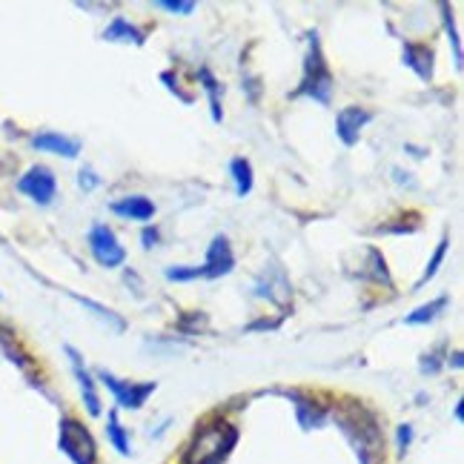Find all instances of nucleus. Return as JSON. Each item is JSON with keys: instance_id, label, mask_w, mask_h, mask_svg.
Instances as JSON below:
<instances>
[{"instance_id": "5701e85b", "label": "nucleus", "mask_w": 464, "mask_h": 464, "mask_svg": "<svg viewBox=\"0 0 464 464\" xmlns=\"http://www.w3.org/2000/svg\"><path fill=\"white\" fill-rule=\"evenodd\" d=\"M78 184H81V189H86V192H89V189H95V187H98V175L86 167V169H81V175H78Z\"/></svg>"}, {"instance_id": "39448f33", "label": "nucleus", "mask_w": 464, "mask_h": 464, "mask_svg": "<svg viewBox=\"0 0 464 464\" xmlns=\"http://www.w3.org/2000/svg\"><path fill=\"white\" fill-rule=\"evenodd\" d=\"M89 249H92L95 261L106 266V270H112V266H121L127 261V249L118 244V236L106 224H95L89 229Z\"/></svg>"}, {"instance_id": "2eb2a0df", "label": "nucleus", "mask_w": 464, "mask_h": 464, "mask_svg": "<svg viewBox=\"0 0 464 464\" xmlns=\"http://www.w3.org/2000/svg\"><path fill=\"white\" fill-rule=\"evenodd\" d=\"M229 172H232V181H236V192L241 195V198L253 192V164H249L246 158H232Z\"/></svg>"}, {"instance_id": "7ed1b4c3", "label": "nucleus", "mask_w": 464, "mask_h": 464, "mask_svg": "<svg viewBox=\"0 0 464 464\" xmlns=\"http://www.w3.org/2000/svg\"><path fill=\"white\" fill-rule=\"evenodd\" d=\"M344 424V430L347 436H355L359 433V439H353L355 441V448H359V456H362V464H372V459H376L382 453V433H379V424L376 419H372L367 410L362 407H353L350 410V416L342 419Z\"/></svg>"}, {"instance_id": "f03ea898", "label": "nucleus", "mask_w": 464, "mask_h": 464, "mask_svg": "<svg viewBox=\"0 0 464 464\" xmlns=\"http://www.w3.org/2000/svg\"><path fill=\"white\" fill-rule=\"evenodd\" d=\"M330 89H333V75H330V66L324 61V52H321L318 44V34H310V55L304 63V78H301V86L295 95H310L318 103H330Z\"/></svg>"}, {"instance_id": "a878e982", "label": "nucleus", "mask_w": 464, "mask_h": 464, "mask_svg": "<svg viewBox=\"0 0 464 464\" xmlns=\"http://www.w3.org/2000/svg\"><path fill=\"white\" fill-rule=\"evenodd\" d=\"M140 238H144V246H147V249L155 246V244H158V229H150V227H147V229H144V236H140Z\"/></svg>"}, {"instance_id": "4468645a", "label": "nucleus", "mask_w": 464, "mask_h": 464, "mask_svg": "<svg viewBox=\"0 0 464 464\" xmlns=\"http://www.w3.org/2000/svg\"><path fill=\"white\" fill-rule=\"evenodd\" d=\"M103 41H110V44H135V46H144L147 44V34L135 29L127 17H115V21L106 26L103 32Z\"/></svg>"}, {"instance_id": "f257e3e1", "label": "nucleus", "mask_w": 464, "mask_h": 464, "mask_svg": "<svg viewBox=\"0 0 464 464\" xmlns=\"http://www.w3.org/2000/svg\"><path fill=\"white\" fill-rule=\"evenodd\" d=\"M238 444V430L229 421H212L195 433L184 453L187 464H224L232 448Z\"/></svg>"}, {"instance_id": "393cba45", "label": "nucleus", "mask_w": 464, "mask_h": 464, "mask_svg": "<svg viewBox=\"0 0 464 464\" xmlns=\"http://www.w3.org/2000/svg\"><path fill=\"white\" fill-rule=\"evenodd\" d=\"M439 367H441V362H439V355H436V353L424 355V362H421V372H436Z\"/></svg>"}, {"instance_id": "b1692460", "label": "nucleus", "mask_w": 464, "mask_h": 464, "mask_svg": "<svg viewBox=\"0 0 464 464\" xmlns=\"http://www.w3.org/2000/svg\"><path fill=\"white\" fill-rule=\"evenodd\" d=\"M410 441H413V427H410V424H401V427H399V450H401V453L410 448Z\"/></svg>"}, {"instance_id": "f3484780", "label": "nucleus", "mask_w": 464, "mask_h": 464, "mask_svg": "<svg viewBox=\"0 0 464 464\" xmlns=\"http://www.w3.org/2000/svg\"><path fill=\"white\" fill-rule=\"evenodd\" d=\"M201 81H204V89L209 92V110H212V121H221L224 112H221V101H218V81L212 78L209 69H201Z\"/></svg>"}, {"instance_id": "9b49d317", "label": "nucleus", "mask_w": 464, "mask_h": 464, "mask_svg": "<svg viewBox=\"0 0 464 464\" xmlns=\"http://www.w3.org/2000/svg\"><path fill=\"white\" fill-rule=\"evenodd\" d=\"M32 147L41 150V152H52V155H63V158H78L81 144L75 138H66L58 132H41L32 138Z\"/></svg>"}, {"instance_id": "dca6fc26", "label": "nucleus", "mask_w": 464, "mask_h": 464, "mask_svg": "<svg viewBox=\"0 0 464 464\" xmlns=\"http://www.w3.org/2000/svg\"><path fill=\"white\" fill-rule=\"evenodd\" d=\"M448 307V298H436V301H430V304H424V307H419V310H413L407 318H404V324H410V327H416V324H430V321H436L439 315H441V310Z\"/></svg>"}, {"instance_id": "4be33fe9", "label": "nucleus", "mask_w": 464, "mask_h": 464, "mask_svg": "<svg viewBox=\"0 0 464 464\" xmlns=\"http://www.w3.org/2000/svg\"><path fill=\"white\" fill-rule=\"evenodd\" d=\"M158 6L167 9V12H178V14H192L195 12L192 0H158Z\"/></svg>"}, {"instance_id": "1a4fd4ad", "label": "nucleus", "mask_w": 464, "mask_h": 464, "mask_svg": "<svg viewBox=\"0 0 464 464\" xmlns=\"http://www.w3.org/2000/svg\"><path fill=\"white\" fill-rule=\"evenodd\" d=\"M370 121H372V112L364 110V106H344V110L335 115V132L342 138V144H347V147L359 144L362 130Z\"/></svg>"}, {"instance_id": "a211bd4d", "label": "nucleus", "mask_w": 464, "mask_h": 464, "mask_svg": "<svg viewBox=\"0 0 464 464\" xmlns=\"http://www.w3.org/2000/svg\"><path fill=\"white\" fill-rule=\"evenodd\" d=\"M106 433H110V441L115 444V450H118V453L130 456V436H127V430L121 427L118 413H110V427H106Z\"/></svg>"}, {"instance_id": "423d86ee", "label": "nucleus", "mask_w": 464, "mask_h": 464, "mask_svg": "<svg viewBox=\"0 0 464 464\" xmlns=\"http://www.w3.org/2000/svg\"><path fill=\"white\" fill-rule=\"evenodd\" d=\"M98 379L112 390V396L118 399L121 407H127V410H140L147 404V399L155 392V382H140V384H132V382H121L115 379L110 370H98Z\"/></svg>"}, {"instance_id": "ddd939ff", "label": "nucleus", "mask_w": 464, "mask_h": 464, "mask_svg": "<svg viewBox=\"0 0 464 464\" xmlns=\"http://www.w3.org/2000/svg\"><path fill=\"white\" fill-rule=\"evenodd\" d=\"M112 212L121 218H130V221H150L155 216V204L144 195H130V198H121L112 204Z\"/></svg>"}, {"instance_id": "6ab92c4d", "label": "nucleus", "mask_w": 464, "mask_h": 464, "mask_svg": "<svg viewBox=\"0 0 464 464\" xmlns=\"http://www.w3.org/2000/svg\"><path fill=\"white\" fill-rule=\"evenodd\" d=\"M448 246H450V241H448V238H441V241H439L436 253H433L430 264H427V270H424V276L419 278V284H416V287H421V284H427V281H430V278H433V276L439 273V266H441L444 256H448Z\"/></svg>"}, {"instance_id": "aec40b11", "label": "nucleus", "mask_w": 464, "mask_h": 464, "mask_svg": "<svg viewBox=\"0 0 464 464\" xmlns=\"http://www.w3.org/2000/svg\"><path fill=\"white\" fill-rule=\"evenodd\" d=\"M441 12H444V29L450 34V44H453V55H456V66L461 69V44H459V34H456V26H453V12L448 4H441Z\"/></svg>"}, {"instance_id": "20e7f679", "label": "nucleus", "mask_w": 464, "mask_h": 464, "mask_svg": "<svg viewBox=\"0 0 464 464\" xmlns=\"http://www.w3.org/2000/svg\"><path fill=\"white\" fill-rule=\"evenodd\" d=\"M58 441H61V450L69 459H72L75 464H95V456H98L95 439H92V433H89L78 419H63L61 421Z\"/></svg>"}, {"instance_id": "9d476101", "label": "nucleus", "mask_w": 464, "mask_h": 464, "mask_svg": "<svg viewBox=\"0 0 464 464\" xmlns=\"http://www.w3.org/2000/svg\"><path fill=\"white\" fill-rule=\"evenodd\" d=\"M66 353H69V359H72V370H75V379L81 384V392H83V401H86L89 416H101V399H98V392H95L92 376H89V370L83 367V359H81V355L72 347H66Z\"/></svg>"}, {"instance_id": "f8f14e48", "label": "nucleus", "mask_w": 464, "mask_h": 464, "mask_svg": "<svg viewBox=\"0 0 464 464\" xmlns=\"http://www.w3.org/2000/svg\"><path fill=\"white\" fill-rule=\"evenodd\" d=\"M404 63L413 69L421 81L433 78V49L424 44H404Z\"/></svg>"}, {"instance_id": "6e6552de", "label": "nucleus", "mask_w": 464, "mask_h": 464, "mask_svg": "<svg viewBox=\"0 0 464 464\" xmlns=\"http://www.w3.org/2000/svg\"><path fill=\"white\" fill-rule=\"evenodd\" d=\"M232 266H236V256H232V246L227 236H216L207 249V261L201 264V276L204 278H221L229 276Z\"/></svg>"}, {"instance_id": "412c9836", "label": "nucleus", "mask_w": 464, "mask_h": 464, "mask_svg": "<svg viewBox=\"0 0 464 464\" xmlns=\"http://www.w3.org/2000/svg\"><path fill=\"white\" fill-rule=\"evenodd\" d=\"M167 278L169 281H198L204 276H201V266H169Z\"/></svg>"}, {"instance_id": "0eeeda50", "label": "nucleus", "mask_w": 464, "mask_h": 464, "mask_svg": "<svg viewBox=\"0 0 464 464\" xmlns=\"http://www.w3.org/2000/svg\"><path fill=\"white\" fill-rule=\"evenodd\" d=\"M17 189H21L26 198H32L34 204L41 207H49L52 201H55V192H58V181H55V172H52L49 167L38 164L32 167L21 181H17Z\"/></svg>"}]
</instances>
